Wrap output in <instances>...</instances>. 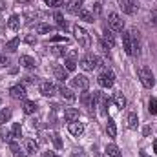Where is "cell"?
Returning <instances> with one entry per match:
<instances>
[{"label":"cell","instance_id":"6da1fadb","mask_svg":"<svg viewBox=\"0 0 157 157\" xmlns=\"http://www.w3.org/2000/svg\"><path fill=\"white\" fill-rule=\"evenodd\" d=\"M99 66H101V59H99L97 55H93V53H88V55H84V57L80 59V68L86 70V71H93V70H97Z\"/></svg>","mask_w":157,"mask_h":157},{"label":"cell","instance_id":"7a4b0ae2","mask_svg":"<svg viewBox=\"0 0 157 157\" xmlns=\"http://www.w3.org/2000/svg\"><path fill=\"white\" fill-rule=\"evenodd\" d=\"M137 77H139V80L143 82V86H144V88H152V86L155 84V77H154L152 70H150V68H146V66H143V68H139V70H137Z\"/></svg>","mask_w":157,"mask_h":157},{"label":"cell","instance_id":"3957f363","mask_svg":"<svg viewBox=\"0 0 157 157\" xmlns=\"http://www.w3.org/2000/svg\"><path fill=\"white\" fill-rule=\"evenodd\" d=\"M73 33H75V39H77L78 46H82L84 49H88L90 46H91V39H90V33L84 29V28H80V26H75L73 28Z\"/></svg>","mask_w":157,"mask_h":157},{"label":"cell","instance_id":"277c9868","mask_svg":"<svg viewBox=\"0 0 157 157\" xmlns=\"http://www.w3.org/2000/svg\"><path fill=\"white\" fill-rule=\"evenodd\" d=\"M97 82H99V86H102V88H112L113 82H115L113 71H112V70H104V71L97 77Z\"/></svg>","mask_w":157,"mask_h":157},{"label":"cell","instance_id":"5b68a950","mask_svg":"<svg viewBox=\"0 0 157 157\" xmlns=\"http://www.w3.org/2000/svg\"><path fill=\"white\" fill-rule=\"evenodd\" d=\"M108 26H110V29L115 33V31H122L124 29V20L119 17L117 13H110L108 15Z\"/></svg>","mask_w":157,"mask_h":157},{"label":"cell","instance_id":"8992f818","mask_svg":"<svg viewBox=\"0 0 157 157\" xmlns=\"http://www.w3.org/2000/svg\"><path fill=\"white\" fill-rule=\"evenodd\" d=\"M9 95H11L13 99H17V101H26V95H28L26 86H24V84H17V86H13V88L9 90Z\"/></svg>","mask_w":157,"mask_h":157},{"label":"cell","instance_id":"52a82bcc","mask_svg":"<svg viewBox=\"0 0 157 157\" xmlns=\"http://www.w3.org/2000/svg\"><path fill=\"white\" fill-rule=\"evenodd\" d=\"M130 37H132V51H133V55H139L141 53V33L133 28L130 31Z\"/></svg>","mask_w":157,"mask_h":157},{"label":"cell","instance_id":"ba28073f","mask_svg":"<svg viewBox=\"0 0 157 157\" xmlns=\"http://www.w3.org/2000/svg\"><path fill=\"white\" fill-rule=\"evenodd\" d=\"M40 93H42L44 97H53V95L57 93V86H55L53 82H49V80L40 82Z\"/></svg>","mask_w":157,"mask_h":157},{"label":"cell","instance_id":"9c48e42d","mask_svg":"<svg viewBox=\"0 0 157 157\" xmlns=\"http://www.w3.org/2000/svg\"><path fill=\"white\" fill-rule=\"evenodd\" d=\"M71 86L73 88H78V90H88V86H90V80L86 75H75V77L71 78Z\"/></svg>","mask_w":157,"mask_h":157},{"label":"cell","instance_id":"30bf717a","mask_svg":"<svg viewBox=\"0 0 157 157\" xmlns=\"http://www.w3.org/2000/svg\"><path fill=\"white\" fill-rule=\"evenodd\" d=\"M18 64L24 66L26 70H33V68H37V60H35L33 57H29V55H22V57L18 59Z\"/></svg>","mask_w":157,"mask_h":157},{"label":"cell","instance_id":"8fae6325","mask_svg":"<svg viewBox=\"0 0 157 157\" xmlns=\"http://www.w3.org/2000/svg\"><path fill=\"white\" fill-rule=\"evenodd\" d=\"M57 91H59V93H60V97H62L64 101H68V102H73V101L77 99V97H75V93H73L70 88H66V86H59V88H57Z\"/></svg>","mask_w":157,"mask_h":157},{"label":"cell","instance_id":"7c38bea8","mask_svg":"<svg viewBox=\"0 0 157 157\" xmlns=\"http://www.w3.org/2000/svg\"><path fill=\"white\" fill-rule=\"evenodd\" d=\"M53 75L57 80H60V82H64L66 78H68V70L64 68V66H59V64H55L53 66Z\"/></svg>","mask_w":157,"mask_h":157},{"label":"cell","instance_id":"4fadbf2b","mask_svg":"<svg viewBox=\"0 0 157 157\" xmlns=\"http://www.w3.org/2000/svg\"><path fill=\"white\" fill-rule=\"evenodd\" d=\"M68 130H70L71 135L80 137V135L84 133V124H82V122H77V121H75V122H70V124H68Z\"/></svg>","mask_w":157,"mask_h":157},{"label":"cell","instance_id":"5bb4252c","mask_svg":"<svg viewBox=\"0 0 157 157\" xmlns=\"http://www.w3.org/2000/svg\"><path fill=\"white\" fill-rule=\"evenodd\" d=\"M102 40H104L110 48H113V46H115V33H113L110 28H104V31H102Z\"/></svg>","mask_w":157,"mask_h":157},{"label":"cell","instance_id":"9a60e30c","mask_svg":"<svg viewBox=\"0 0 157 157\" xmlns=\"http://www.w3.org/2000/svg\"><path fill=\"white\" fill-rule=\"evenodd\" d=\"M117 2H119V7L122 9V13H126V15H133L135 7H133V2H132V0H117Z\"/></svg>","mask_w":157,"mask_h":157},{"label":"cell","instance_id":"2e32d148","mask_svg":"<svg viewBox=\"0 0 157 157\" xmlns=\"http://www.w3.org/2000/svg\"><path fill=\"white\" fill-rule=\"evenodd\" d=\"M78 117H80V112H78L77 108H66L64 119H66L68 122H75V121H78Z\"/></svg>","mask_w":157,"mask_h":157},{"label":"cell","instance_id":"e0dca14e","mask_svg":"<svg viewBox=\"0 0 157 157\" xmlns=\"http://www.w3.org/2000/svg\"><path fill=\"white\" fill-rule=\"evenodd\" d=\"M122 48L128 55H133L132 51V37H130V31H122Z\"/></svg>","mask_w":157,"mask_h":157},{"label":"cell","instance_id":"ac0fdd59","mask_svg":"<svg viewBox=\"0 0 157 157\" xmlns=\"http://www.w3.org/2000/svg\"><path fill=\"white\" fill-rule=\"evenodd\" d=\"M9 150H11V154H13L15 157H28L24 152H22V148H20V144H18L17 139H13V141L9 143Z\"/></svg>","mask_w":157,"mask_h":157},{"label":"cell","instance_id":"d6986e66","mask_svg":"<svg viewBox=\"0 0 157 157\" xmlns=\"http://www.w3.org/2000/svg\"><path fill=\"white\" fill-rule=\"evenodd\" d=\"M82 4H84V0H71L70 6H68V13H71V15H78V11L82 9Z\"/></svg>","mask_w":157,"mask_h":157},{"label":"cell","instance_id":"ffe728a7","mask_svg":"<svg viewBox=\"0 0 157 157\" xmlns=\"http://www.w3.org/2000/svg\"><path fill=\"white\" fill-rule=\"evenodd\" d=\"M7 28L13 29V31H18V28H20V17L18 15H11L9 20H7Z\"/></svg>","mask_w":157,"mask_h":157},{"label":"cell","instance_id":"44dd1931","mask_svg":"<svg viewBox=\"0 0 157 157\" xmlns=\"http://www.w3.org/2000/svg\"><path fill=\"white\" fill-rule=\"evenodd\" d=\"M37 102H33V101H24V113L26 115H33L35 112H37Z\"/></svg>","mask_w":157,"mask_h":157},{"label":"cell","instance_id":"7402d4cb","mask_svg":"<svg viewBox=\"0 0 157 157\" xmlns=\"http://www.w3.org/2000/svg\"><path fill=\"white\" fill-rule=\"evenodd\" d=\"M26 152H28L29 155L37 154V152H39V144H37V141H33V139H28V141H26Z\"/></svg>","mask_w":157,"mask_h":157},{"label":"cell","instance_id":"603a6c76","mask_svg":"<svg viewBox=\"0 0 157 157\" xmlns=\"http://www.w3.org/2000/svg\"><path fill=\"white\" fill-rule=\"evenodd\" d=\"M106 130H108V135H110V137H115V135H117V126H115V121H113L112 117H108Z\"/></svg>","mask_w":157,"mask_h":157},{"label":"cell","instance_id":"cb8c5ba5","mask_svg":"<svg viewBox=\"0 0 157 157\" xmlns=\"http://www.w3.org/2000/svg\"><path fill=\"white\" fill-rule=\"evenodd\" d=\"M18 44H20V39H18V37H15V39H11L9 42H6V51H9V53H13V51H17V48H18Z\"/></svg>","mask_w":157,"mask_h":157},{"label":"cell","instance_id":"d4e9b609","mask_svg":"<svg viewBox=\"0 0 157 157\" xmlns=\"http://www.w3.org/2000/svg\"><path fill=\"white\" fill-rule=\"evenodd\" d=\"M106 154L110 157H122V152L119 150V146H115V144H108L106 146Z\"/></svg>","mask_w":157,"mask_h":157},{"label":"cell","instance_id":"484cf974","mask_svg":"<svg viewBox=\"0 0 157 157\" xmlns=\"http://www.w3.org/2000/svg\"><path fill=\"white\" fill-rule=\"evenodd\" d=\"M137 124H139V117H137L135 112H132V113L128 115V128H130V130H135Z\"/></svg>","mask_w":157,"mask_h":157},{"label":"cell","instance_id":"4316f807","mask_svg":"<svg viewBox=\"0 0 157 157\" xmlns=\"http://www.w3.org/2000/svg\"><path fill=\"white\" fill-rule=\"evenodd\" d=\"M78 18L84 20V22H90V24L93 22V15H91L90 11H86V9H80V11H78Z\"/></svg>","mask_w":157,"mask_h":157},{"label":"cell","instance_id":"83f0119b","mask_svg":"<svg viewBox=\"0 0 157 157\" xmlns=\"http://www.w3.org/2000/svg\"><path fill=\"white\" fill-rule=\"evenodd\" d=\"M80 101H82V104H84L86 108H91V93H90L88 90H84V93L80 95Z\"/></svg>","mask_w":157,"mask_h":157},{"label":"cell","instance_id":"f1b7e54d","mask_svg":"<svg viewBox=\"0 0 157 157\" xmlns=\"http://www.w3.org/2000/svg\"><path fill=\"white\" fill-rule=\"evenodd\" d=\"M9 119H11V110H9V108H4V110L0 112V126H4Z\"/></svg>","mask_w":157,"mask_h":157},{"label":"cell","instance_id":"f546056e","mask_svg":"<svg viewBox=\"0 0 157 157\" xmlns=\"http://www.w3.org/2000/svg\"><path fill=\"white\" fill-rule=\"evenodd\" d=\"M113 101H115V104H117V108H124L126 106V99H124V95L117 91L115 95H113Z\"/></svg>","mask_w":157,"mask_h":157},{"label":"cell","instance_id":"4dcf8cb0","mask_svg":"<svg viewBox=\"0 0 157 157\" xmlns=\"http://www.w3.org/2000/svg\"><path fill=\"white\" fill-rule=\"evenodd\" d=\"M55 20H57L59 28H62V29H68V22L64 20V17H62V13H60V11H57V13H55Z\"/></svg>","mask_w":157,"mask_h":157},{"label":"cell","instance_id":"1f68e13d","mask_svg":"<svg viewBox=\"0 0 157 157\" xmlns=\"http://www.w3.org/2000/svg\"><path fill=\"white\" fill-rule=\"evenodd\" d=\"M51 31H53V26H49V24H39L37 26L39 35H46V33H51Z\"/></svg>","mask_w":157,"mask_h":157},{"label":"cell","instance_id":"d6a6232c","mask_svg":"<svg viewBox=\"0 0 157 157\" xmlns=\"http://www.w3.org/2000/svg\"><path fill=\"white\" fill-rule=\"evenodd\" d=\"M64 68L68 70V73H70V71H75V68H77V62H75L73 59H70V57H68V59H64Z\"/></svg>","mask_w":157,"mask_h":157},{"label":"cell","instance_id":"836d02e7","mask_svg":"<svg viewBox=\"0 0 157 157\" xmlns=\"http://www.w3.org/2000/svg\"><path fill=\"white\" fill-rule=\"evenodd\" d=\"M11 133H13L15 139H20V137H22V126H20L18 122H15L13 128H11Z\"/></svg>","mask_w":157,"mask_h":157},{"label":"cell","instance_id":"e575fe53","mask_svg":"<svg viewBox=\"0 0 157 157\" xmlns=\"http://www.w3.org/2000/svg\"><path fill=\"white\" fill-rule=\"evenodd\" d=\"M108 104H110V99L102 95V99H101V115H106V112H108V110H106Z\"/></svg>","mask_w":157,"mask_h":157},{"label":"cell","instance_id":"d590c367","mask_svg":"<svg viewBox=\"0 0 157 157\" xmlns=\"http://www.w3.org/2000/svg\"><path fill=\"white\" fill-rule=\"evenodd\" d=\"M51 141H53V144H55L57 150L62 148V141H60V135H59V133H51Z\"/></svg>","mask_w":157,"mask_h":157},{"label":"cell","instance_id":"8d00e7d4","mask_svg":"<svg viewBox=\"0 0 157 157\" xmlns=\"http://www.w3.org/2000/svg\"><path fill=\"white\" fill-rule=\"evenodd\" d=\"M148 112H150L152 115L157 113V99H150V102H148Z\"/></svg>","mask_w":157,"mask_h":157},{"label":"cell","instance_id":"74e56055","mask_svg":"<svg viewBox=\"0 0 157 157\" xmlns=\"http://www.w3.org/2000/svg\"><path fill=\"white\" fill-rule=\"evenodd\" d=\"M53 53H55V55H59V57H64V55H66V49H64V48H60V46H55V48H53Z\"/></svg>","mask_w":157,"mask_h":157},{"label":"cell","instance_id":"f35d334b","mask_svg":"<svg viewBox=\"0 0 157 157\" xmlns=\"http://www.w3.org/2000/svg\"><path fill=\"white\" fill-rule=\"evenodd\" d=\"M46 2V6H49V7H59L60 4H62V0H44Z\"/></svg>","mask_w":157,"mask_h":157},{"label":"cell","instance_id":"ab89813d","mask_svg":"<svg viewBox=\"0 0 157 157\" xmlns=\"http://www.w3.org/2000/svg\"><path fill=\"white\" fill-rule=\"evenodd\" d=\"M37 80H39V77H33V75H26V77H24V82H26V84H35Z\"/></svg>","mask_w":157,"mask_h":157},{"label":"cell","instance_id":"60d3db41","mask_svg":"<svg viewBox=\"0 0 157 157\" xmlns=\"http://www.w3.org/2000/svg\"><path fill=\"white\" fill-rule=\"evenodd\" d=\"M51 42H68V39L62 37V35H55V37L51 39Z\"/></svg>","mask_w":157,"mask_h":157},{"label":"cell","instance_id":"b9f144b4","mask_svg":"<svg viewBox=\"0 0 157 157\" xmlns=\"http://www.w3.org/2000/svg\"><path fill=\"white\" fill-rule=\"evenodd\" d=\"M26 42H28V44H31V46H33V44H37V39H35V37H33V35H28V37H26Z\"/></svg>","mask_w":157,"mask_h":157},{"label":"cell","instance_id":"7bdbcfd3","mask_svg":"<svg viewBox=\"0 0 157 157\" xmlns=\"http://www.w3.org/2000/svg\"><path fill=\"white\" fill-rule=\"evenodd\" d=\"M150 22H152L154 26H157V11H154V13L150 15Z\"/></svg>","mask_w":157,"mask_h":157},{"label":"cell","instance_id":"ee69618b","mask_svg":"<svg viewBox=\"0 0 157 157\" xmlns=\"http://www.w3.org/2000/svg\"><path fill=\"white\" fill-rule=\"evenodd\" d=\"M6 64H9V59L4 57V55H0V66H6Z\"/></svg>","mask_w":157,"mask_h":157},{"label":"cell","instance_id":"f6af8a7d","mask_svg":"<svg viewBox=\"0 0 157 157\" xmlns=\"http://www.w3.org/2000/svg\"><path fill=\"white\" fill-rule=\"evenodd\" d=\"M93 9H95V13H97V15H101V11H102V6H101V4L97 2V4L93 6Z\"/></svg>","mask_w":157,"mask_h":157},{"label":"cell","instance_id":"bcb514c9","mask_svg":"<svg viewBox=\"0 0 157 157\" xmlns=\"http://www.w3.org/2000/svg\"><path fill=\"white\" fill-rule=\"evenodd\" d=\"M71 157H84V154H82L80 150H75V152L71 154Z\"/></svg>","mask_w":157,"mask_h":157},{"label":"cell","instance_id":"7dc6e473","mask_svg":"<svg viewBox=\"0 0 157 157\" xmlns=\"http://www.w3.org/2000/svg\"><path fill=\"white\" fill-rule=\"evenodd\" d=\"M143 133H144V137H146V135H150V126H146V128H144V132H143Z\"/></svg>","mask_w":157,"mask_h":157},{"label":"cell","instance_id":"c3c4849f","mask_svg":"<svg viewBox=\"0 0 157 157\" xmlns=\"http://www.w3.org/2000/svg\"><path fill=\"white\" fill-rule=\"evenodd\" d=\"M139 157H150L146 152H139Z\"/></svg>","mask_w":157,"mask_h":157},{"label":"cell","instance_id":"681fc988","mask_svg":"<svg viewBox=\"0 0 157 157\" xmlns=\"http://www.w3.org/2000/svg\"><path fill=\"white\" fill-rule=\"evenodd\" d=\"M29 0H17V4H28Z\"/></svg>","mask_w":157,"mask_h":157},{"label":"cell","instance_id":"f907efd6","mask_svg":"<svg viewBox=\"0 0 157 157\" xmlns=\"http://www.w3.org/2000/svg\"><path fill=\"white\" fill-rule=\"evenodd\" d=\"M154 152H155V154H157V141H155V143H154Z\"/></svg>","mask_w":157,"mask_h":157},{"label":"cell","instance_id":"816d5d0a","mask_svg":"<svg viewBox=\"0 0 157 157\" xmlns=\"http://www.w3.org/2000/svg\"><path fill=\"white\" fill-rule=\"evenodd\" d=\"M51 157H60V155H55V154H53V155H51Z\"/></svg>","mask_w":157,"mask_h":157},{"label":"cell","instance_id":"f5cc1de1","mask_svg":"<svg viewBox=\"0 0 157 157\" xmlns=\"http://www.w3.org/2000/svg\"><path fill=\"white\" fill-rule=\"evenodd\" d=\"M0 104H2V101H0Z\"/></svg>","mask_w":157,"mask_h":157},{"label":"cell","instance_id":"db71d44e","mask_svg":"<svg viewBox=\"0 0 157 157\" xmlns=\"http://www.w3.org/2000/svg\"><path fill=\"white\" fill-rule=\"evenodd\" d=\"M132 2H133V0H132Z\"/></svg>","mask_w":157,"mask_h":157}]
</instances>
